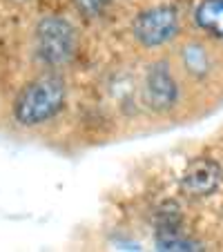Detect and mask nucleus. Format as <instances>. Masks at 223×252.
Returning <instances> with one entry per match:
<instances>
[{
	"mask_svg": "<svg viewBox=\"0 0 223 252\" xmlns=\"http://www.w3.org/2000/svg\"><path fill=\"white\" fill-rule=\"evenodd\" d=\"M170 61L179 74L185 103L199 92L214 98L223 96V40L210 36L185 38L176 45Z\"/></svg>",
	"mask_w": 223,
	"mask_h": 252,
	"instance_id": "obj_1",
	"label": "nucleus"
},
{
	"mask_svg": "<svg viewBox=\"0 0 223 252\" xmlns=\"http://www.w3.org/2000/svg\"><path fill=\"white\" fill-rule=\"evenodd\" d=\"M192 18L205 36L223 40V0H199Z\"/></svg>",
	"mask_w": 223,
	"mask_h": 252,
	"instance_id": "obj_7",
	"label": "nucleus"
},
{
	"mask_svg": "<svg viewBox=\"0 0 223 252\" xmlns=\"http://www.w3.org/2000/svg\"><path fill=\"white\" fill-rule=\"evenodd\" d=\"M223 183V167L219 161L208 157L194 158L181 174V190L192 199H205L214 194Z\"/></svg>",
	"mask_w": 223,
	"mask_h": 252,
	"instance_id": "obj_6",
	"label": "nucleus"
},
{
	"mask_svg": "<svg viewBox=\"0 0 223 252\" xmlns=\"http://www.w3.org/2000/svg\"><path fill=\"white\" fill-rule=\"evenodd\" d=\"M157 246H159V250H199V243L188 237H181V234L176 232V228L159 230Z\"/></svg>",
	"mask_w": 223,
	"mask_h": 252,
	"instance_id": "obj_8",
	"label": "nucleus"
},
{
	"mask_svg": "<svg viewBox=\"0 0 223 252\" xmlns=\"http://www.w3.org/2000/svg\"><path fill=\"white\" fill-rule=\"evenodd\" d=\"M109 2H112V0H76V5H78V9H81V14L87 16V18L103 14L105 7H107Z\"/></svg>",
	"mask_w": 223,
	"mask_h": 252,
	"instance_id": "obj_9",
	"label": "nucleus"
},
{
	"mask_svg": "<svg viewBox=\"0 0 223 252\" xmlns=\"http://www.w3.org/2000/svg\"><path fill=\"white\" fill-rule=\"evenodd\" d=\"M65 105V85L58 76H40L27 83L16 96L14 119L23 127H36L52 121Z\"/></svg>",
	"mask_w": 223,
	"mask_h": 252,
	"instance_id": "obj_2",
	"label": "nucleus"
},
{
	"mask_svg": "<svg viewBox=\"0 0 223 252\" xmlns=\"http://www.w3.org/2000/svg\"><path fill=\"white\" fill-rule=\"evenodd\" d=\"M76 29L65 18L47 16L36 25L33 32V54L40 65L45 67H63L76 54Z\"/></svg>",
	"mask_w": 223,
	"mask_h": 252,
	"instance_id": "obj_3",
	"label": "nucleus"
},
{
	"mask_svg": "<svg viewBox=\"0 0 223 252\" xmlns=\"http://www.w3.org/2000/svg\"><path fill=\"white\" fill-rule=\"evenodd\" d=\"M145 105L157 114H172L185 105L183 87L172 61H157L147 67L143 83Z\"/></svg>",
	"mask_w": 223,
	"mask_h": 252,
	"instance_id": "obj_4",
	"label": "nucleus"
},
{
	"mask_svg": "<svg viewBox=\"0 0 223 252\" xmlns=\"http://www.w3.org/2000/svg\"><path fill=\"white\" fill-rule=\"evenodd\" d=\"M181 32V16L176 7L159 5L152 9H145L134 18L132 33L136 43L145 49H159L176 40Z\"/></svg>",
	"mask_w": 223,
	"mask_h": 252,
	"instance_id": "obj_5",
	"label": "nucleus"
}]
</instances>
